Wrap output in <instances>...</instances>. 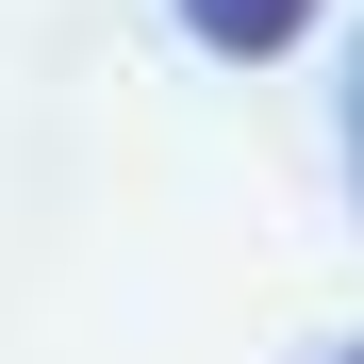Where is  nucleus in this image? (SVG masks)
<instances>
[{
	"mask_svg": "<svg viewBox=\"0 0 364 364\" xmlns=\"http://www.w3.org/2000/svg\"><path fill=\"white\" fill-rule=\"evenodd\" d=\"M331 364H364V331H348V348H331Z\"/></svg>",
	"mask_w": 364,
	"mask_h": 364,
	"instance_id": "7ed1b4c3",
	"label": "nucleus"
},
{
	"mask_svg": "<svg viewBox=\"0 0 364 364\" xmlns=\"http://www.w3.org/2000/svg\"><path fill=\"white\" fill-rule=\"evenodd\" d=\"M331 116H348V199H364V33H348V83H331Z\"/></svg>",
	"mask_w": 364,
	"mask_h": 364,
	"instance_id": "f03ea898",
	"label": "nucleus"
},
{
	"mask_svg": "<svg viewBox=\"0 0 364 364\" xmlns=\"http://www.w3.org/2000/svg\"><path fill=\"white\" fill-rule=\"evenodd\" d=\"M182 33H199V50H232V67H265V50H298V33H315V0H182Z\"/></svg>",
	"mask_w": 364,
	"mask_h": 364,
	"instance_id": "f257e3e1",
	"label": "nucleus"
}]
</instances>
